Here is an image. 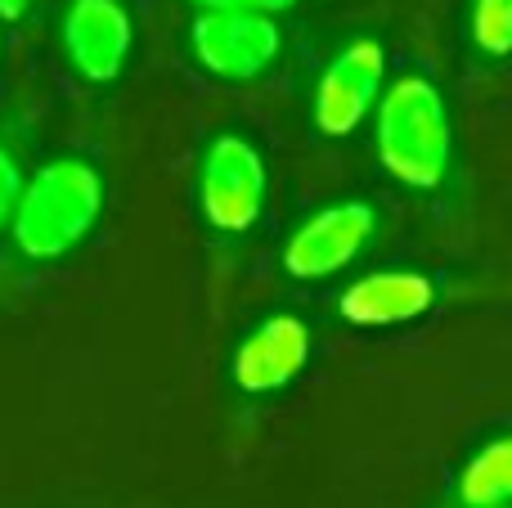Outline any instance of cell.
Masks as SVG:
<instances>
[{
  "label": "cell",
  "instance_id": "1",
  "mask_svg": "<svg viewBox=\"0 0 512 508\" xmlns=\"http://www.w3.org/2000/svg\"><path fill=\"white\" fill-rule=\"evenodd\" d=\"M104 180L86 158H54L23 185L14 212V243L23 257L54 261L68 257L99 221Z\"/></svg>",
  "mask_w": 512,
  "mask_h": 508
},
{
  "label": "cell",
  "instance_id": "2",
  "mask_svg": "<svg viewBox=\"0 0 512 508\" xmlns=\"http://www.w3.org/2000/svg\"><path fill=\"white\" fill-rule=\"evenodd\" d=\"M454 135L441 90L427 77H400L378 99V158L400 185L436 189L450 171Z\"/></svg>",
  "mask_w": 512,
  "mask_h": 508
},
{
  "label": "cell",
  "instance_id": "3",
  "mask_svg": "<svg viewBox=\"0 0 512 508\" xmlns=\"http://www.w3.org/2000/svg\"><path fill=\"white\" fill-rule=\"evenodd\" d=\"M198 203L212 230L248 234L265 207V162L243 135H216L203 153L198 176Z\"/></svg>",
  "mask_w": 512,
  "mask_h": 508
},
{
  "label": "cell",
  "instance_id": "4",
  "mask_svg": "<svg viewBox=\"0 0 512 508\" xmlns=\"http://www.w3.org/2000/svg\"><path fill=\"white\" fill-rule=\"evenodd\" d=\"M373 230H378V212L369 203H333L292 230L283 248V270L292 279H328L360 257Z\"/></svg>",
  "mask_w": 512,
  "mask_h": 508
},
{
  "label": "cell",
  "instance_id": "5",
  "mask_svg": "<svg viewBox=\"0 0 512 508\" xmlns=\"http://www.w3.org/2000/svg\"><path fill=\"white\" fill-rule=\"evenodd\" d=\"M194 54L216 77L248 81L274 63V54H279V27H274L270 14L203 9L194 18Z\"/></svg>",
  "mask_w": 512,
  "mask_h": 508
},
{
  "label": "cell",
  "instance_id": "6",
  "mask_svg": "<svg viewBox=\"0 0 512 508\" xmlns=\"http://www.w3.org/2000/svg\"><path fill=\"white\" fill-rule=\"evenodd\" d=\"M382 72H387V54L373 36H355L346 50L333 54L315 86V126L324 135H351L364 122L382 90Z\"/></svg>",
  "mask_w": 512,
  "mask_h": 508
},
{
  "label": "cell",
  "instance_id": "7",
  "mask_svg": "<svg viewBox=\"0 0 512 508\" xmlns=\"http://www.w3.org/2000/svg\"><path fill=\"white\" fill-rule=\"evenodd\" d=\"M63 54L95 86L113 81L131 59V14L122 0H72L63 14Z\"/></svg>",
  "mask_w": 512,
  "mask_h": 508
},
{
  "label": "cell",
  "instance_id": "8",
  "mask_svg": "<svg viewBox=\"0 0 512 508\" xmlns=\"http://www.w3.org/2000/svg\"><path fill=\"white\" fill-rule=\"evenodd\" d=\"M306 360H310V324L301 315H270L234 351V383L252 396L279 392L306 369Z\"/></svg>",
  "mask_w": 512,
  "mask_h": 508
},
{
  "label": "cell",
  "instance_id": "9",
  "mask_svg": "<svg viewBox=\"0 0 512 508\" xmlns=\"http://www.w3.org/2000/svg\"><path fill=\"white\" fill-rule=\"evenodd\" d=\"M436 306V279L418 270H378L364 275L337 297V315L355 329H391L409 324Z\"/></svg>",
  "mask_w": 512,
  "mask_h": 508
},
{
  "label": "cell",
  "instance_id": "10",
  "mask_svg": "<svg viewBox=\"0 0 512 508\" xmlns=\"http://www.w3.org/2000/svg\"><path fill=\"white\" fill-rule=\"evenodd\" d=\"M512 504V432L472 450V459L454 473L450 508H508Z\"/></svg>",
  "mask_w": 512,
  "mask_h": 508
},
{
  "label": "cell",
  "instance_id": "11",
  "mask_svg": "<svg viewBox=\"0 0 512 508\" xmlns=\"http://www.w3.org/2000/svg\"><path fill=\"white\" fill-rule=\"evenodd\" d=\"M472 45L490 59L512 54V0H472Z\"/></svg>",
  "mask_w": 512,
  "mask_h": 508
},
{
  "label": "cell",
  "instance_id": "12",
  "mask_svg": "<svg viewBox=\"0 0 512 508\" xmlns=\"http://www.w3.org/2000/svg\"><path fill=\"white\" fill-rule=\"evenodd\" d=\"M23 171H18V158L0 144V230L14 225V212H18V198H23Z\"/></svg>",
  "mask_w": 512,
  "mask_h": 508
},
{
  "label": "cell",
  "instance_id": "13",
  "mask_svg": "<svg viewBox=\"0 0 512 508\" xmlns=\"http://www.w3.org/2000/svg\"><path fill=\"white\" fill-rule=\"evenodd\" d=\"M203 9H243V14H279V9L297 5V0H194Z\"/></svg>",
  "mask_w": 512,
  "mask_h": 508
},
{
  "label": "cell",
  "instance_id": "14",
  "mask_svg": "<svg viewBox=\"0 0 512 508\" xmlns=\"http://www.w3.org/2000/svg\"><path fill=\"white\" fill-rule=\"evenodd\" d=\"M27 5H32V0H0V18H18Z\"/></svg>",
  "mask_w": 512,
  "mask_h": 508
},
{
  "label": "cell",
  "instance_id": "15",
  "mask_svg": "<svg viewBox=\"0 0 512 508\" xmlns=\"http://www.w3.org/2000/svg\"><path fill=\"white\" fill-rule=\"evenodd\" d=\"M508 508H512V504H508Z\"/></svg>",
  "mask_w": 512,
  "mask_h": 508
}]
</instances>
